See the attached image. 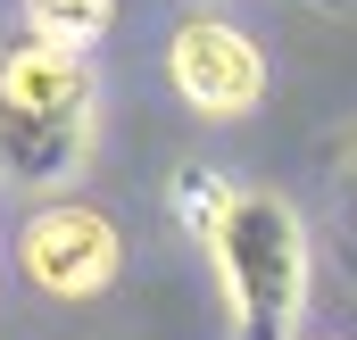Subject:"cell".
Returning <instances> with one entry per match:
<instances>
[{
    "instance_id": "obj_1",
    "label": "cell",
    "mask_w": 357,
    "mask_h": 340,
    "mask_svg": "<svg viewBox=\"0 0 357 340\" xmlns=\"http://www.w3.org/2000/svg\"><path fill=\"white\" fill-rule=\"evenodd\" d=\"M100 141V75L91 50H59L42 33L0 42V183L17 199L75 191Z\"/></svg>"
},
{
    "instance_id": "obj_2",
    "label": "cell",
    "mask_w": 357,
    "mask_h": 340,
    "mask_svg": "<svg viewBox=\"0 0 357 340\" xmlns=\"http://www.w3.org/2000/svg\"><path fill=\"white\" fill-rule=\"evenodd\" d=\"M199 249L216 265L233 340H299L316 265H307V224H299V208L282 191H241L233 183L216 224L199 233Z\"/></svg>"
},
{
    "instance_id": "obj_3",
    "label": "cell",
    "mask_w": 357,
    "mask_h": 340,
    "mask_svg": "<svg viewBox=\"0 0 357 340\" xmlns=\"http://www.w3.org/2000/svg\"><path fill=\"white\" fill-rule=\"evenodd\" d=\"M17 265H25V282L42 291V299H100L108 282H116V265H125V233H116V216H100L91 199H42L33 216H25V233H17Z\"/></svg>"
},
{
    "instance_id": "obj_4",
    "label": "cell",
    "mask_w": 357,
    "mask_h": 340,
    "mask_svg": "<svg viewBox=\"0 0 357 340\" xmlns=\"http://www.w3.org/2000/svg\"><path fill=\"white\" fill-rule=\"evenodd\" d=\"M167 84H175V100L191 116L233 125V116H250V108L266 100V50H258L233 17L191 8L175 33H167Z\"/></svg>"
},
{
    "instance_id": "obj_5",
    "label": "cell",
    "mask_w": 357,
    "mask_h": 340,
    "mask_svg": "<svg viewBox=\"0 0 357 340\" xmlns=\"http://www.w3.org/2000/svg\"><path fill=\"white\" fill-rule=\"evenodd\" d=\"M116 25V0H25V33L59 42V50H91Z\"/></svg>"
},
{
    "instance_id": "obj_6",
    "label": "cell",
    "mask_w": 357,
    "mask_h": 340,
    "mask_svg": "<svg viewBox=\"0 0 357 340\" xmlns=\"http://www.w3.org/2000/svg\"><path fill=\"white\" fill-rule=\"evenodd\" d=\"M225 191H233V183H225L216 167H175V183H167V208H175V224L191 233V241H199V233L216 224V208H225Z\"/></svg>"
},
{
    "instance_id": "obj_7",
    "label": "cell",
    "mask_w": 357,
    "mask_h": 340,
    "mask_svg": "<svg viewBox=\"0 0 357 340\" xmlns=\"http://www.w3.org/2000/svg\"><path fill=\"white\" fill-rule=\"evenodd\" d=\"M341 241L357 249V141L341 150Z\"/></svg>"
},
{
    "instance_id": "obj_8",
    "label": "cell",
    "mask_w": 357,
    "mask_h": 340,
    "mask_svg": "<svg viewBox=\"0 0 357 340\" xmlns=\"http://www.w3.org/2000/svg\"><path fill=\"white\" fill-rule=\"evenodd\" d=\"M324 8H341V0H324Z\"/></svg>"
}]
</instances>
